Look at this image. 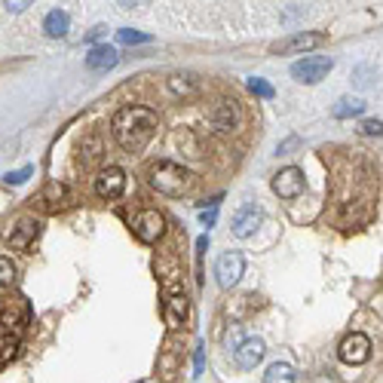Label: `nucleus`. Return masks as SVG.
Here are the masks:
<instances>
[{
    "label": "nucleus",
    "mask_w": 383,
    "mask_h": 383,
    "mask_svg": "<svg viewBox=\"0 0 383 383\" xmlns=\"http://www.w3.org/2000/svg\"><path fill=\"white\" fill-rule=\"evenodd\" d=\"M157 110L148 105H126L114 114L110 132H114L117 144L129 153H141L150 144L153 132H157Z\"/></svg>",
    "instance_id": "f257e3e1"
},
{
    "label": "nucleus",
    "mask_w": 383,
    "mask_h": 383,
    "mask_svg": "<svg viewBox=\"0 0 383 383\" xmlns=\"http://www.w3.org/2000/svg\"><path fill=\"white\" fill-rule=\"evenodd\" d=\"M150 184L153 190H160L163 197H184V193L193 190L197 178H193L190 169H184L175 160H160L157 166L150 169Z\"/></svg>",
    "instance_id": "f03ea898"
},
{
    "label": "nucleus",
    "mask_w": 383,
    "mask_h": 383,
    "mask_svg": "<svg viewBox=\"0 0 383 383\" xmlns=\"http://www.w3.org/2000/svg\"><path fill=\"white\" fill-rule=\"evenodd\" d=\"M132 233L138 236L141 242L153 245V242L160 240V236L166 233V218H163V212H157V209H141L138 215H135V221H132Z\"/></svg>",
    "instance_id": "7ed1b4c3"
},
{
    "label": "nucleus",
    "mask_w": 383,
    "mask_h": 383,
    "mask_svg": "<svg viewBox=\"0 0 383 383\" xmlns=\"http://www.w3.org/2000/svg\"><path fill=\"white\" fill-rule=\"evenodd\" d=\"M335 67V62H331L328 56H304L301 62L292 65V77L294 80L306 83V86H313V83L325 80V74Z\"/></svg>",
    "instance_id": "20e7f679"
},
{
    "label": "nucleus",
    "mask_w": 383,
    "mask_h": 383,
    "mask_svg": "<svg viewBox=\"0 0 383 383\" xmlns=\"http://www.w3.org/2000/svg\"><path fill=\"white\" fill-rule=\"evenodd\" d=\"M163 319H166V325L178 331V328H184L187 325V319H190V301H187V294H184V288L181 292H163Z\"/></svg>",
    "instance_id": "39448f33"
},
{
    "label": "nucleus",
    "mask_w": 383,
    "mask_h": 383,
    "mask_svg": "<svg viewBox=\"0 0 383 383\" xmlns=\"http://www.w3.org/2000/svg\"><path fill=\"white\" fill-rule=\"evenodd\" d=\"M340 362L346 365H365L371 359V337L362 335V331H353V335H346L344 340H340Z\"/></svg>",
    "instance_id": "423d86ee"
},
{
    "label": "nucleus",
    "mask_w": 383,
    "mask_h": 383,
    "mask_svg": "<svg viewBox=\"0 0 383 383\" xmlns=\"http://www.w3.org/2000/svg\"><path fill=\"white\" fill-rule=\"evenodd\" d=\"M126 190V172L120 166H105L96 175V197L98 200H120Z\"/></svg>",
    "instance_id": "0eeeda50"
},
{
    "label": "nucleus",
    "mask_w": 383,
    "mask_h": 383,
    "mask_svg": "<svg viewBox=\"0 0 383 383\" xmlns=\"http://www.w3.org/2000/svg\"><path fill=\"white\" fill-rule=\"evenodd\" d=\"M245 273V258L240 252H224L221 258L215 261V276H218V285L221 288H230L236 285Z\"/></svg>",
    "instance_id": "6e6552de"
},
{
    "label": "nucleus",
    "mask_w": 383,
    "mask_h": 383,
    "mask_svg": "<svg viewBox=\"0 0 383 383\" xmlns=\"http://www.w3.org/2000/svg\"><path fill=\"white\" fill-rule=\"evenodd\" d=\"M319 44H325V34L319 31H301V34H292L288 40L273 46L276 56H292V53H310V49H316Z\"/></svg>",
    "instance_id": "1a4fd4ad"
},
{
    "label": "nucleus",
    "mask_w": 383,
    "mask_h": 383,
    "mask_svg": "<svg viewBox=\"0 0 383 383\" xmlns=\"http://www.w3.org/2000/svg\"><path fill=\"white\" fill-rule=\"evenodd\" d=\"M264 353H267V346H264L261 337H245L233 346V365L242 371H249L264 359Z\"/></svg>",
    "instance_id": "9d476101"
},
{
    "label": "nucleus",
    "mask_w": 383,
    "mask_h": 383,
    "mask_svg": "<svg viewBox=\"0 0 383 383\" xmlns=\"http://www.w3.org/2000/svg\"><path fill=\"white\" fill-rule=\"evenodd\" d=\"M273 190H276V197H283V200H297L304 193V172L297 166L283 169V172L273 178Z\"/></svg>",
    "instance_id": "9b49d317"
},
{
    "label": "nucleus",
    "mask_w": 383,
    "mask_h": 383,
    "mask_svg": "<svg viewBox=\"0 0 383 383\" xmlns=\"http://www.w3.org/2000/svg\"><path fill=\"white\" fill-rule=\"evenodd\" d=\"M261 221H264V212L261 206H242L240 212L233 215V236H240V240H245V236H252L254 230L261 227Z\"/></svg>",
    "instance_id": "f8f14e48"
},
{
    "label": "nucleus",
    "mask_w": 383,
    "mask_h": 383,
    "mask_svg": "<svg viewBox=\"0 0 383 383\" xmlns=\"http://www.w3.org/2000/svg\"><path fill=\"white\" fill-rule=\"evenodd\" d=\"M212 126L218 132H233L240 126V105L233 98L230 101H218L215 110H212Z\"/></svg>",
    "instance_id": "ddd939ff"
},
{
    "label": "nucleus",
    "mask_w": 383,
    "mask_h": 383,
    "mask_svg": "<svg viewBox=\"0 0 383 383\" xmlns=\"http://www.w3.org/2000/svg\"><path fill=\"white\" fill-rule=\"evenodd\" d=\"M37 206H44V209H49V212H56V209H65L67 202H71V190H67L65 184H58V181H53V184H46L44 190H40V197L34 200Z\"/></svg>",
    "instance_id": "4468645a"
},
{
    "label": "nucleus",
    "mask_w": 383,
    "mask_h": 383,
    "mask_svg": "<svg viewBox=\"0 0 383 383\" xmlns=\"http://www.w3.org/2000/svg\"><path fill=\"white\" fill-rule=\"evenodd\" d=\"M37 233H40V224L34 218H22L19 224H15V230L10 233V245L13 249H19V252H25V249H31V242L37 240Z\"/></svg>",
    "instance_id": "2eb2a0df"
},
{
    "label": "nucleus",
    "mask_w": 383,
    "mask_h": 383,
    "mask_svg": "<svg viewBox=\"0 0 383 383\" xmlns=\"http://www.w3.org/2000/svg\"><path fill=\"white\" fill-rule=\"evenodd\" d=\"M117 62H120V53H117L114 46H108V44L92 46L89 56H86V67H89V71H108V67H114Z\"/></svg>",
    "instance_id": "dca6fc26"
},
{
    "label": "nucleus",
    "mask_w": 383,
    "mask_h": 383,
    "mask_svg": "<svg viewBox=\"0 0 383 383\" xmlns=\"http://www.w3.org/2000/svg\"><path fill=\"white\" fill-rule=\"evenodd\" d=\"M25 322H28V304L22 301H10L4 306V310H0V325L4 328H22Z\"/></svg>",
    "instance_id": "f3484780"
},
{
    "label": "nucleus",
    "mask_w": 383,
    "mask_h": 383,
    "mask_svg": "<svg viewBox=\"0 0 383 383\" xmlns=\"http://www.w3.org/2000/svg\"><path fill=\"white\" fill-rule=\"evenodd\" d=\"M178 371H181V356L172 353V350L166 346V350L157 356V374H160V377H166V380H169V377H175Z\"/></svg>",
    "instance_id": "a211bd4d"
},
{
    "label": "nucleus",
    "mask_w": 383,
    "mask_h": 383,
    "mask_svg": "<svg viewBox=\"0 0 383 383\" xmlns=\"http://www.w3.org/2000/svg\"><path fill=\"white\" fill-rule=\"evenodd\" d=\"M67 25H71L67 13L65 10H53V13H46V19H44V31L49 34V37H65Z\"/></svg>",
    "instance_id": "6ab92c4d"
},
{
    "label": "nucleus",
    "mask_w": 383,
    "mask_h": 383,
    "mask_svg": "<svg viewBox=\"0 0 383 383\" xmlns=\"http://www.w3.org/2000/svg\"><path fill=\"white\" fill-rule=\"evenodd\" d=\"M331 114H335L337 120H350V117L365 114V101H362V98H340Z\"/></svg>",
    "instance_id": "aec40b11"
},
{
    "label": "nucleus",
    "mask_w": 383,
    "mask_h": 383,
    "mask_svg": "<svg viewBox=\"0 0 383 383\" xmlns=\"http://www.w3.org/2000/svg\"><path fill=\"white\" fill-rule=\"evenodd\" d=\"M264 383H294V368L285 362L270 365L267 374H264Z\"/></svg>",
    "instance_id": "412c9836"
},
{
    "label": "nucleus",
    "mask_w": 383,
    "mask_h": 383,
    "mask_svg": "<svg viewBox=\"0 0 383 383\" xmlns=\"http://www.w3.org/2000/svg\"><path fill=\"white\" fill-rule=\"evenodd\" d=\"M169 89H172L175 92V96H190V92H197L200 89V83L197 80H193V77H181V74H175L172 77V80H169Z\"/></svg>",
    "instance_id": "4be33fe9"
},
{
    "label": "nucleus",
    "mask_w": 383,
    "mask_h": 383,
    "mask_svg": "<svg viewBox=\"0 0 383 383\" xmlns=\"http://www.w3.org/2000/svg\"><path fill=\"white\" fill-rule=\"evenodd\" d=\"M249 89H252V96H258V98H273V86H270L264 77H252L249 80Z\"/></svg>",
    "instance_id": "5701e85b"
},
{
    "label": "nucleus",
    "mask_w": 383,
    "mask_h": 383,
    "mask_svg": "<svg viewBox=\"0 0 383 383\" xmlns=\"http://www.w3.org/2000/svg\"><path fill=\"white\" fill-rule=\"evenodd\" d=\"M117 40L120 44H150V34H141V31H132V28H123V31H117Z\"/></svg>",
    "instance_id": "b1692460"
},
{
    "label": "nucleus",
    "mask_w": 383,
    "mask_h": 383,
    "mask_svg": "<svg viewBox=\"0 0 383 383\" xmlns=\"http://www.w3.org/2000/svg\"><path fill=\"white\" fill-rule=\"evenodd\" d=\"M13 279H15V264L0 254V288H10Z\"/></svg>",
    "instance_id": "393cba45"
},
{
    "label": "nucleus",
    "mask_w": 383,
    "mask_h": 383,
    "mask_svg": "<svg viewBox=\"0 0 383 383\" xmlns=\"http://www.w3.org/2000/svg\"><path fill=\"white\" fill-rule=\"evenodd\" d=\"M98 153H101V141L96 138V135H92L89 141H83V144H80V157H83V163H89V160H96Z\"/></svg>",
    "instance_id": "a878e982"
},
{
    "label": "nucleus",
    "mask_w": 383,
    "mask_h": 383,
    "mask_svg": "<svg viewBox=\"0 0 383 383\" xmlns=\"http://www.w3.org/2000/svg\"><path fill=\"white\" fill-rule=\"evenodd\" d=\"M31 175H34V166H25V169H15V172H6L4 181L6 184H25Z\"/></svg>",
    "instance_id": "bb28decb"
},
{
    "label": "nucleus",
    "mask_w": 383,
    "mask_h": 383,
    "mask_svg": "<svg viewBox=\"0 0 383 383\" xmlns=\"http://www.w3.org/2000/svg\"><path fill=\"white\" fill-rule=\"evenodd\" d=\"M15 353H19V337L4 340V344H0V365H4V362H10Z\"/></svg>",
    "instance_id": "cd10ccee"
},
{
    "label": "nucleus",
    "mask_w": 383,
    "mask_h": 383,
    "mask_svg": "<svg viewBox=\"0 0 383 383\" xmlns=\"http://www.w3.org/2000/svg\"><path fill=\"white\" fill-rule=\"evenodd\" d=\"M362 132H365V135H377V138H380V132H383L380 117H377V120H365V123H362Z\"/></svg>",
    "instance_id": "c85d7f7f"
},
{
    "label": "nucleus",
    "mask_w": 383,
    "mask_h": 383,
    "mask_svg": "<svg viewBox=\"0 0 383 383\" xmlns=\"http://www.w3.org/2000/svg\"><path fill=\"white\" fill-rule=\"evenodd\" d=\"M313 383H340V380H337L335 374L328 371V374H316V377H313Z\"/></svg>",
    "instance_id": "c756f323"
},
{
    "label": "nucleus",
    "mask_w": 383,
    "mask_h": 383,
    "mask_svg": "<svg viewBox=\"0 0 383 383\" xmlns=\"http://www.w3.org/2000/svg\"><path fill=\"white\" fill-rule=\"evenodd\" d=\"M202 359H206V356H202V346H200V350H197V365H193V374H197V377L202 374Z\"/></svg>",
    "instance_id": "7c9ffc66"
},
{
    "label": "nucleus",
    "mask_w": 383,
    "mask_h": 383,
    "mask_svg": "<svg viewBox=\"0 0 383 383\" xmlns=\"http://www.w3.org/2000/svg\"><path fill=\"white\" fill-rule=\"evenodd\" d=\"M101 34H105V28H101V25H98V28H92V31L86 34V40H89V44H96V40L101 37Z\"/></svg>",
    "instance_id": "2f4dec72"
},
{
    "label": "nucleus",
    "mask_w": 383,
    "mask_h": 383,
    "mask_svg": "<svg viewBox=\"0 0 383 383\" xmlns=\"http://www.w3.org/2000/svg\"><path fill=\"white\" fill-rule=\"evenodd\" d=\"M294 144H297V138H288V141H283V144H279V153L292 150V148H294Z\"/></svg>",
    "instance_id": "473e14b6"
},
{
    "label": "nucleus",
    "mask_w": 383,
    "mask_h": 383,
    "mask_svg": "<svg viewBox=\"0 0 383 383\" xmlns=\"http://www.w3.org/2000/svg\"><path fill=\"white\" fill-rule=\"evenodd\" d=\"M25 6H28V4H6V10H13V13H22Z\"/></svg>",
    "instance_id": "72a5a7b5"
},
{
    "label": "nucleus",
    "mask_w": 383,
    "mask_h": 383,
    "mask_svg": "<svg viewBox=\"0 0 383 383\" xmlns=\"http://www.w3.org/2000/svg\"><path fill=\"white\" fill-rule=\"evenodd\" d=\"M138 383H157V380H138Z\"/></svg>",
    "instance_id": "f704fd0d"
}]
</instances>
